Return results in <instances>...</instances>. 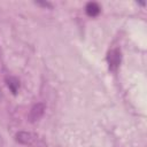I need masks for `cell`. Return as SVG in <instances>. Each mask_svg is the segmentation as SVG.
I'll use <instances>...</instances> for the list:
<instances>
[{
    "instance_id": "cell-6",
    "label": "cell",
    "mask_w": 147,
    "mask_h": 147,
    "mask_svg": "<svg viewBox=\"0 0 147 147\" xmlns=\"http://www.w3.org/2000/svg\"><path fill=\"white\" fill-rule=\"evenodd\" d=\"M37 5H40V6H44V7H48V8H52V5L49 3V2H45V1H38V2H36Z\"/></svg>"
},
{
    "instance_id": "cell-4",
    "label": "cell",
    "mask_w": 147,
    "mask_h": 147,
    "mask_svg": "<svg viewBox=\"0 0 147 147\" xmlns=\"http://www.w3.org/2000/svg\"><path fill=\"white\" fill-rule=\"evenodd\" d=\"M85 10H86V14L91 17H94L96 16L99 13H100V7L96 2H88L85 7Z\"/></svg>"
},
{
    "instance_id": "cell-2",
    "label": "cell",
    "mask_w": 147,
    "mask_h": 147,
    "mask_svg": "<svg viewBox=\"0 0 147 147\" xmlns=\"http://www.w3.org/2000/svg\"><path fill=\"white\" fill-rule=\"evenodd\" d=\"M45 110H46V106H45L42 102L36 103V105L31 108V110H30V113H29V121H30L31 123L39 121V119L42 117Z\"/></svg>"
},
{
    "instance_id": "cell-3",
    "label": "cell",
    "mask_w": 147,
    "mask_h": 147,
    "mask_svg": "<svg viewBox=\"0 0 147 147\" xmlns=\"http://www.w3.org/2000/svg\"><path fill=\"white\" fill-rule=\"evenodd\" d=\"M15 138H16V141H18L20 144H23V145H31L37 139L36 134H33L31 132H26V131H20V132H17L16 136H15Z\"/></svg>"
},
{
    "instance_id": "cell-1",
    "label": "cell",
    "mask_w": 147,
    "mask_h": 147,
    "mask_svg": "<svg viewBox=\"0 0 147 147\" xmlns=\"http://www.w3.org/2000/svg\"><path fill=\"white\" fill-rule=\"evenodd\" d=\"M121 59H122V55H121V51L118 48H114L108 53L107 60H108L109 69L111 71L117 70V68L119 67V63H121Z\"/></svg>"
},
{
    "instance_id": "cell-5",
    "label": "cell",
    "mask_w": 147,
    "mask_h": 147,
    "mask_svg": "<svg viewBox=\"0 0 147 147\" xmlns=\"http://www.w3.org/2000/svg\"><path fill=\"white\" fill-rule=\"evenodd\" d=\"M7 85H8V87L10 88V91L14 93V94H16V92H17V88H18V80L16 79V78H13V77H10V78H7Z\"/></svg>"
}]
</instances>
